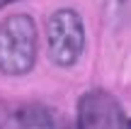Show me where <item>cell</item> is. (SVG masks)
Listing matches in <instances>:
<instances>
[{"instance_id":"6da1fadb","label":"cell","mask_w":131,"mask_h":129,"mask_svg":"<svg viewBox=\"0 0 131 129\" xmlns=\"http://www.w3.org/2000/svg\"><path fill=\"white\" fill-rule=\"evenodd\" d=\"M37 24L29 15L0 22V73L24 76L37 63Z\"/></svg>"},{"instance_id":"7a4b0ae2","label":"cell","mask_w":131,"mask_h":129,"mask_svg":"<svg viewBox=\"0 0 131 129\" xmlns=\"http://www.w3.org/2000/svg\"><path fill=\"white\" fill-rule=\"evenodd\" d=\"M46 49L56 66L68 68L80 61L85 51V24L75 10L61 7L46 22Z\"/></svg>"},{"instance_id":"3957f363","label":"cell","mask_w":131,"mask_h":129,"mask_svg":"<svg viewBox=\"0 0 131 129\" xmlns=\"http://www.w3.org/2000/svg\"><path fill=\"white\" fill-rule=\"evenodd\" d=\"M122 120L117 100L104 90H88L78 100V129H119Z\"/></svg>"},{"instance_id":"277c9868","label":"cell","mask_w":131,"mask_h":129,"mask_svg":"<svg viewBox=\"0 0 131 129\" xmlns=\"http://www.w3.org/2000/svg\"><path fill=\"white\" fill-rule=\"evenodd\" d=\"M17 122L22 129H56V117L44 105H27L17 112Z\"/></svg>"},{"instance_id":"5b68a950","label":"cell","mask_w":131,"mask_h":129,"mask_svg":"<svg viewBox=\"0 0 131 129\" xmlns=\"http://www.w3.org/2000/svg\"><path fill=\"white\" fill-rule=\"evenodd\" d=\"M119 129H131V117H124L122 124H119Z\"/></svg>"},{"instance_id":"8992f818","label":"cell","mask_w":131,"mask_h":129,"mask_svg":"<svg viewBox=\"0 0 131 129\" xmlns=\"http://www.w3.org/2000/svg\"><path fill=\"white\" fill-rule=\"evenodd\" d=\"M12 3H17V0H0V10L7 7V5H12Z\"/></svg>"},{"instance_id":"52a82bcc","label":"cell","mask_w":131,"mask_h":129,"mask_svg":"<svg viewBox=\"0 0 131 129\" xmlns=\"http://www.w3.org/2000/svg\"><path fill=\"white\" fill-rule=\"evenodd\" d=\"M66 129H70V127H66Z\"/></svg>"}]
</instances>
